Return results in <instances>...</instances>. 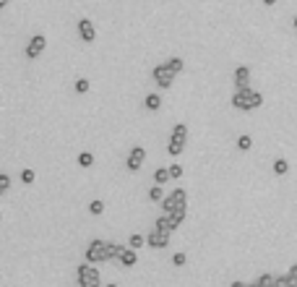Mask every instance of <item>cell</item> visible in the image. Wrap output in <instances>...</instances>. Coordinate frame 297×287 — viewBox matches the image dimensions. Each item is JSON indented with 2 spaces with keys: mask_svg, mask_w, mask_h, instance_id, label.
Listing matches in <instances>:
<instances>
[{
  "mask_svg": "<svg viewBox=\"0 0 297 287\" xmlns=\"http://www.w3.org/2000/svg\"><path fill=\"white\" fill-rule=\"evenodd\" d=\"M172 264H175V266H185L188 264V256L185 253H175V256H172Z\"/></svg>",
  "mask_w": 297,
  "mask_h": 287,
  "instance_id": "cell-29",
  "label": "cell"
},
{
  "mask_svg": "<svg viewBox=\"0 0 297 287\" xmlns=\"http://www.w3.org/2000/svg\"><path fill=\"white\" fill-rule=\"evenodd\" d=\"M8 188H11V175L0 173V196H3V193H8Z\"/></svg>",
  "mask_w": 297,
  "mask_h": 287,
  "instance_id": "cell-27",
  "label": "cell"
},
{
  "mask_svg": "<svg viewBox=\"0 0 297 287\" xmlns=\"http://www.w3.org/2000/svg\"><path fill=\"white\" fill-rule=\"evenodd\" d=\"M248 86H250V68L237 66L234 68V89H248Z\"/></svg>",
  "mask_w": 297,
  "mask_h": 287,
  "instance_id": "cell-10",
  "label": "cell"
},
{
  "mask_svg": "<svg viewBox=\"0 0 297 287\" xmlns=\"http://www.w3.org/2000/svg\"><path fill=\"white\" fill-rule=\"evenodd\" d=\"M73 89H76V94H86L89 89H91V81H89V79H78V81L73 84Z\"/></svg>",
  "mask_w": 297,
  "mask_h": 287,
  "instance_id": "cell-20",
  "label": "cell"
},
{
  "mask_svg": "<svg viewBox=\"0 0 297 287\" xmlns=\"http://www.w3.org/2000/svg\"><path fill=\"white\" fill-rule=\"evenodd\" d=\"M141 246H146V238H144V235H138V233H133V235L128 238V248L136 251V248H141Z\"/></svg>",
  "mask_w": 297,
  "mask_h": 287,
  "instance_id": "cell-19",
  "label": "cell"
},
{
  "mask_svg": "<svg viewBox=\"0 0 297 287\" xmlns=\"http://www.w3.org/2000/svg\"><path fill=\"white\" fill-rule=\"evenodd\" d=\"M169 178H172V180L183 178V164H169Z\"/></svg>",
  "mask_w": 297,
  "mask_h": 287,
  "instance_id": "cell-28",
  "label": "cell"
},
{
  "mask_svg": "<svg viewBox=\"0 0 297 287\" xmlns=\"http://www.w3.org/2000/svg\"><path fill=\"white\" fill-rule=\"evenodd\" d=\"M169 224H172V230H177L180 224L185 222V217H188V206H180V209H175V211H169Z\"/></svg>",
  "mask_w": 297,
  "mask_h": 287,
  "instance_id": "cell-12",
  "label": "cell"
},
{
  "mask_svg": "<svg viewBox=\"0 0 297 287\" xmlns=\"http://www.w3.org/2000/svg\"><path fill=\"white\" fill-rule=\"evenodd\" d=\"M274 173H276V175H287V173H289V162H287V159H276V162H274Z\"/></svg>",
  "mask_w": 297,
  "mask_h": 287,
  "instance_id": "cell-23",
  "label": "cell"
},
{
  "mask_svg": "<svg viewBox=\"0 0 297 287\" xmlns=\"http://www.w3.org/2000/svg\"><path fill=\"white\" fill-rule=\"evenodd\" d=\"M144 104H146V110L156 112V110H162V97H159V94H149V97L144 99Z\"/></svg>",
  "mask_w": 297,
  "mask_h": 287,
  "instance_id": "cell-14",
  "label": "cell"
},
{
  "mask_svg": "<svg viewBox=\"0 0 297 287\" xmlns=\"http://www.w3.org/2000/svg\"><path fill=\"white\" fill-rule=\"evenodd\" d=\"M169 235H172V233L151 230V233L146 235V246H149V248H167V246H169Z\"/></svg>",
  "mask_w": 297,
  "mask_h": 287,
  "instance_id": "cell-7",
  "label": "cell"
},
{
  "mask_svg": "<svg viewBox=\"0 0 297 287\" xmlns=\"http://www.w3.org/2000/svg\"><path fill=\"white\" fill-rule=\"evenodd\" d=\"M44 47H47V37L34 34V37L29 39V44H26V60H37L44 52Z\"/></svg>",
  "mask_w": 297,
  "mask_h": 287,
  "instance_id": "cell-6",
  "label": "cell"
},
{
  "mask_svg": "<svg viewBox=\"0 0 297 287\" xmlns=\"http://www.w3.org/2000/svg\"><path fill=\"white\" fill-rule=\"evenodd\" d=\"M11 6V0H0V11H3V8H8Z\"/></svg>",
  "mask_w": 297,
  "mask_h": 287,
  "instance_id": "cell-32",
  "label": "cell"
},
{
  "mask_svg": "<svg viewBox=\"0 0 297 287\" xmlns=\"http://www.w3.org/2000/svg\"><path fill=\"white\" fill-rule=\"evenodd\" d=\"M34 178H37L34 170H24V173H21V180H24L26 186H29V183H34Z\"/></svg>",
  "mask_w": 297,
  "mask_h": 287,
  "instance_id": "cell-30",
  "label": "cell"
},
{
  "mask_svg": "<svg viewBox=\"0 0 297 287\" xmlns=\"http://www.w3.org/2000/svg\"><path fill=\"white\" fill-rule=\"evenodd\" d=\"M292 26H294V32H297V16H294V21H292Z\"/></svg>",
  "mask_w": 297,
  "mask_h": 287,
  "instance_id": "cell-35",
  "label": "cell"
},
{
  "mask_svg": "<svg viewBox=\"0 0 297 287\" xmlns=\"http://www.w3.org/2000/svg\"><path fill=\"white\" fill-rule=\"evenodd\" d=\"M237 149H240V152H248V149H253V139H250L248 133L237 136Z\"/></svg>",
  "mask_w": 297,
  "mask_h": 287,
  "instance_id": "cell-17",
  "label": "cell"
},
{
  "mask_svg": "<svg viewBox=\"0 0 297 287\" xmlns=\"http://www.w3.org/2000/svg\"><path fill=\"white\" fill-rule=\"evenodd\" d=\"M136 261H138V256H136V251H133V248H125V251L120 253V259H117V264H120L123 269H131V266H136Z\"/></svg>",
  "mask_w": 297,
  "mask_h": 287,
  "instance_id": "cell-13",
  "label": "cell"
},
{
  "mask_svg": "<svg viewBox=\"0 0 297 287\" xmlns=\"http://www.w3.org/2000/svg\"><path fill=\"white\" fill-rule=\"evenodd\" d=\"M229 287H248V284H245V282H232Z\"/></svg>",
  "mask_w": 297,
  "mask_h": 287,
  "instance_id": "cell-33",
  "label": "cell"
},
{
  "mask_svg": "<svg viewBox=\"0 0 297 287\" xmlns=\"http://www.w3.org/2000/svg\"><path fill=\"white\" fill-rule=\"evenodd\" d=\"M107 287H117V284H107Z\"/></svg>",
  "mask_w": 297,
  "mask_h": 287,
  "instance_id": "cell-36",
  "label": "cell"
},
{
  "mask_svg": "<svg viewBox=\"0 0 297 287\" xmlns=\"http://www.w3.org/2000/svg\"><path fill=\"white\" fill-rule=\"evenodd\" d=\"M78 37H81L84 42H94V39H97V29H94V24L89 19H78Z\"/></svg>",
  "mask_w": 297,
  "mask_h": 287,
  "instance_id": "cell-9",
  "label": "cell"
},
{
  "mask_svg": "<svg viewBox=\"0 0 297 287\" xmlns=\"http://www.w3.org/2000/svg\"><path fill=\"white\" fill-rule=\"evenodd\" d=\"M0 219H3V214H0Z\"/></svg>",
  "mask_w": 297,
  "mask_h": 287,
  "instance_id": "cell-37",
  "label": "cell"
},
{
  "mask_svg": "<svg viewBox=\"0 0 297 287\" xmlns=\"http://www.w3.org/2000/svg\"><path fill=\"white\" fill-rule=\"evenodd\" d=\"M263 104V94L256 92V89H237L232 94V107L234 110H243V112H250V110H258Z\"/></svg>",
  "mask_w": 297,
  "mask_h": 287,
  "instance_id": "cell-1",
  "label": "cell"
},
{
  "mask_svg": "<svg viewBox=\"0 0 297 287\" xmlns=\"http://www.w3.org/2000/svg\"><path fill=\"white\" fill-rule=\"evenodd\" d=\"M180 206H188V193L185 188H175L172 193H167L164 199H162V211L164 214H169V211H175Z\"/></svg>",
  "mask_w": 297,
  "mask_h": 287,
  "instance_id": "cell-4",
  "label": "cell"
},
{
  "mask_svg": "<svg viewBox=\"0 0 297 287\" xmlns=\"http://www.w3.org/2000/svg\"><path fill=\"white\" fill-rule=\"evenodd\" d=\"M76 277H78V287H102L99 269H94V264H89V261H84L76 269Z\"/></svg>",
  "mask_w": 297,
  "mask_h": 287,
  "instance_id": "cell-3",
  "label": "cell"
},
{
  "mask_svg": "<svg viewBox=\"0 0 297 287\" xmlns=\"http://www.w3.org/2000/svg\"><path fill=\"white\" fill-rule=\"evenodd\" d=\"M94 164V154L91 152H81L78 154V167H91Z\"/></svg>",
  "mask_w": 297,
  "mask_h": 287,
  "instance_id": "cell-21",
  "label": "cell"
},
{
  "mask_svg": "<svg viewBox=\"0 0 297 287\" xmlns=\"http://www.w3.org/2000/svg\"><path fill=\"white\" fill-rule=\"evenodd\" d=\"M125 251V246H120V243H112V240H109V259L112 261H117L120 259V253Z\"/></svg>",
  "mask_w": 297,
  "mask_h": 287,
  "instance_id": "cell-22",
  "label": "cell"
},
{
  "mask_svg": "<svg viewBox=\"0 0 297 287\" xmlns=\"http://www.w3.org/2000/svg\"><path fill=\"white\" fill-rule=\"evenodd\" d=\"M164 63H167V68L172 71V73H183V68H185V63H183V58H169V60H164Z\"/></svg>",
  "mask_w": 297,
  "mask_h": 287,
  "instance_id": "cell-15",
  "label": "cell"
},
{
  "mask_svg": "<svg viewBox=\"0 0 297 287\" xmlns=\"http://www.w3.org/2000/svg\"><path fill=\"white\" fill-rule=\"evenodd\" d=\"M86 261L89 264H107V261H112L109 259V240H102V238H94L91 243L86 246Z\"/></svg>",
  "mask_w": 297,
  "mask_h": 287,
  "instance_id": "cell-2",
  "label": "cell"
},
{
  "mask_svg": "<svg viewBox=\"0 0 297 287\" xmlns=\"http://www.w3.org/2000/svg\"><path fill=\"white\" fill-rule=\"evenodd\" d=\"M183 149H185L183 144H172V141H169V144H167V154H169V157H180Z\"/></svg>",
  "mask_w": 297,
  "mask_h": 287,
  "instance_id": "cell-26",
  "label": "cell"
},
{
  "mask_svg": "<svg viewBox=\"0 0 297 287\" xmlns=\"http://www.w3.org/2000/svg\"><path fill=\"white\" fill-rule=\"evenodd\" d=\"M263 6H276V0H263Z\"/></svg>",
  "mask_w": 297,
  "mask_h": 287,
  "instance_id": "cell-34",
  "label": "cell"
},
{
  "mask_svg": "<svg viewBox=\"0 0 297 287\" xmlns=\"http://www.w3.org/2000/svg\"><path fill=\"white\" fill-rule=\"evenodd\" d=\"M154 230H164V233H172V224H169V217L167 214H162L159 219L154 222Z\"/></svg>",
  "mask_w": 297,
  "mask_h": 287,
  "instance_id": "cell-18",
  "label": "cell"
},
{
  "mask_svg": "<svg viewBox=\"0 0 297 287\" xmlns=\"http://www.w3.org/2000/svg\"><path fill=\"white\" fill-rule=\"evenodd\" d=\"M287 277H289V282H292V284L297 287V264H294V266H292V269L287 271Z\"/></svg>",
  "mask_w": 297,
  "mask_h": 287,
  "instance_id": "cell-31",
  "label": "cell"
},
{
  "mask_svg": "<svg viewBox=\"0 0 297 287\" xmlns=\"http://www.w3.org/2000/svg\"><path fill=\"white\" fill-rule=\"evenodd\" d=\"M167 180H172V178H169V167H159V170L154 173V183H156V186H164Z\"/></svg>",
  "mask_w": 297,
  "mask_h": 287,
  "instance_id": "cell-16",
  "label": "cell"
},
{
  "mask_svg": "<svg viewBox=\"0 0 297 287\" xmlns=\"http://www.w3.org/2000/svg\"><path fill=\"white\" fill-rule=\"evenodd\" d=\"M175 76H177V73H172V71L167 68V63L156 66V68L151 71V79H154V84L159 86V89H169L172 81H175Z\"/></svg>",
  "mask_w": 297,
  "mask_h": 287,
  "instance_id": "cell-5",
  "label": "cell"
},
{
  "mask_svg": "<svg viewBox=\"0 0 297 287\" xmlns=\"http://www.w3.org/2000/svg\"><path fill=\"white\" fill-rule=\"evenodd\" d=\"M169 141L185 146V141H188V126H185V123H177L175 128H172V133H169Z\"/></svg>",
  "mask_w": 297,
  "mask_h": 287,
  "instance_id": "cell-11",
  "label": "cell"
},
{
  "mask_svg": "<svg viewBox=\"0 0 297 287\" xmlns=\"http://www.w3.org/2000/svg\"><path fill=\"white\" fill-rule=\"evenodd\" d=\"M89 211H91V214H97V217H99L102 211H104V201H102V199H94V201L89 204Z\"/></svg>",
  "mask_w": 297,
  "mask_h": 287,
  "instance_id": "cell-25",
  "label": "cell"
},
{
  "mask_svg": "<svg viewBox=\"0 0 297 287\" xmlns=\"http://www.w3.org/2000/svg\"><path fill=\"white\" fill-rule=\"evenodd\" d=\"M164 193H162V186H151L149 188V201H162Z\"/></svg>",
  "mask_w": 297,
  "mask_h": 287,
  "instance_id": "cell-24",
  "label": "cell"
},
{
  "mask_svg": "<svg viewBox=\"0 0 297 287\" xmlns=\"http://www.w3.org/2000/svg\"><path fill=\"white\" fill-rule=\"evenodd\" d=\"M144 159H146V149H144V146H133L131 154H128V162H125V164H128L131 173H138L141 164H144Z\"/></svg>",
  "mask_w": 297,
  "mask_h": 287,
  "instance_id": "cell-8",
  "label": "cell"
}]
</instances>
